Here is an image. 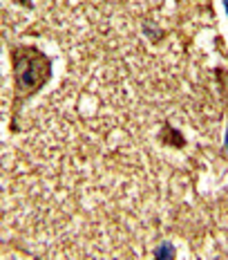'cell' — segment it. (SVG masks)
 <instances>
[{
	"mask_svg": "<svg viewBox=\"0 0 228 260\" xmlns=\"http://www.w3.org/2000/svg\"><path fill=\"white\" fill-rule=\"evenodd\" d=\"M16 99L27 101L41 92L52 77V58L34 45H16L12 50Z\"/></svg>",
	"mask_w": 228,
	"mask_h": 260,
	"instance_id": "6da1fadb",
	"label": "cell"
},
{
	"mask_svg": "<svg viewBox=\"0 0 228 260\" xmlns=\"http://www.w3.org/2000/svg\"><path fill=\"white\" fill-rule=\"evenodd\" d=\"M175 256H177V249L172 242H161L155 249V260H175Z\"/></svg>",
	"mask_w": 228,
	"mask_h": 260,
	"instance_id": "7a4b0ae2",
	"label": "cell"
},
{
	"mask_svg": "<svg viewBox=\"0 0 228 260\" xmlns=\"http://www.w3.org/2000/svg\"><path fill=\"white\" fill-rule=\"evenodd\" d=\"M224 148H226V153H228V130H226V139H224Z\"/></svg>",
	"mask_w": 228,
	"mask_h": 260,
	"instance_id": "3957f363",
	"label": "cell"
},
{
	"mask_svg": "<svg viewBox=\"0 0 228 260\" xmlns=\"http://www.w3.org/2000/svg\"><path fill=\"white\" fill-rule=\"evenodd\" d=\"M221 5H224V9H226V14H228V0H221Z\"/></svg>",
	"mask_w": 228,
	"mask_h": 260,
	"instance_id": "277c9868",
	"label": "cell"
}]
</instances>
